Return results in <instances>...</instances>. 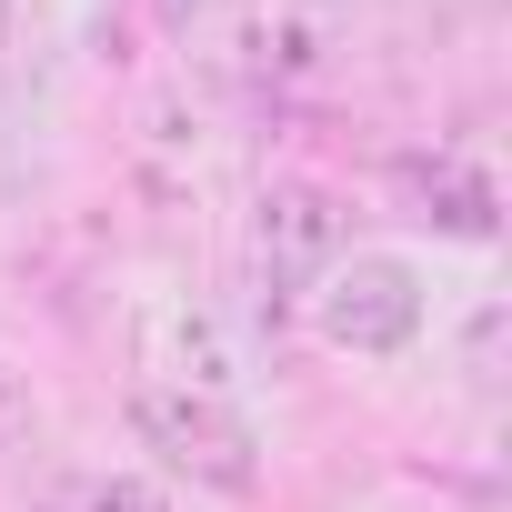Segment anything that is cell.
Masks as SVG:
<instances>
[{"mask_svg":"<svg viewBox=\"0 0 512 512\" xmlns=\"http://www.w3.org/2000/svg\"><path fill=\"white\" fill-rule=\"evenodd\" d=\"M302 322L322 332V352H342V362H402L412 342H422V322H432V282H422V262L412 251H342V262L302 292Z\"/></svg>","mask_w":512,"mask_h":512,"instance_id":"cell-1","label":"cell"},{"mask_svg":"<svg viewBox=\"0 0 512 512\" xmlns=\"http://www.w3.org/2000/svg\"><path fill=\"white\" fill-rule=\"evenodd\" d=\"M131 432L161 472L251 502L262 492V422L241 412V392H171V382H131Z\"/></svg>","mask_w":512,"mask_h":512,"instance_id":"cell-2","label":"cell"},{"mask_svg":"<svg viewBox=\"0 0 512 512\" xmlns=\"http://www.w3.org/2000/svg\"><path fill=\"white\" fill-rule=\"evenodd\" d=\"M342 251H352V201L332 181L292 171V181H272L262 201H251V262H262V292L282 312H302V292L342 262Z\"/></svg>","mask_w":512,"mask_h":512,"instance_id":"cell-3","label":"cell"},{"mask_svg":"<svg viewBox=\"0 0 512 512\" xmlns=\"http://www.w3.org/2000/svg\"><path fill=\"white\" fill-rule=\"evenodd\" d=\"M131 382L241 392V362H231V332H221L191 292H141V302H131Z\"/></svg>","mask_w":512,"mask_h":512,"instance_id":"cell-4","label":"cell"},{"mask_svg":"<svg viewBox=\"0 0 512 512\" xmlns=\"http://www.w3.org/2000/svg\"><path fill=\"white\" fill-rule=\"evenodd\" d=\"M382 191L402 201V221H422V231H442V241H492V231H502V181H492L462 141L392 151Z\"/></svg>","mask_w":512,"mask_h":512,"instance_id":"cell-5","label":"cell"},{"mask_svg":"<svg viewBox=\"0 0 512 512\" xmlns=\"http://www.w3.org/2000/svg\"><path fill=\"white\" fill-rule=\"evenodd\" d=\"M332 51H342V0H262L251 31H241V61H251V81H262V91L322 81Z\"/></svg>","mask_w":512,"mask_h":512,"instance_id":"cell-6","label":"cell"},{"mask_svg":"<svg viewBox=\"0 0 512 512\" xmlns=\"http://www.w3.org/2000/svg\"><path fill=\"white\" fill-rule=\"evenodd\" d=\"M31 512H171V492L141 462H71L31 492Z\"/></svg>","mask_w":512,"mask_h":512,"instance_id":"cell-7","label":"cell"},{"mask_svg":"<svg viewBox=\"0 0 512 512\" xmlns=\"http://www.w3.org/2000/svg\"><path fill=\"white\" fill-rule=\"evenodd\" d=\"M31 432H41V392H31V372L11 352H0V452H21Z\"/></svg>","mask_w":512,"mask_h":512,"instance_id":"cell-8","label":"cell"},{"mask_svg":"<svg viewBox=\"0 0 512 512\" xmlns=\"http://www.w3.org/2000/svg\"><path fill=\"white\" fill-rule=\"evenodd\" d=\"M462 372H472V382L502 372V302H482V312L462 322Z\"/></svg>","mask_w":512,"mask_h":512,"instance_id":"cell-9","label":"cell"},{"mask_svg":"<svg viewBox=\"0 0 512 512\" xmlns=\"http://www.w3.org/2000/svg\"><path fill=\"white\" fill-rule=\"evenodd\" d=\"M11 11H21V0H0V41H11Z\"/></svg>","mask_w":512,"mask_h":512,"instance_id":"cell-10","label":"cell"},{"mask_svg":"<svg viewBox=\"0 0 512 512\" xmlns=\"http://www.w3.org/2000/svg\"><path fill=\"white\" fill-rule=\"evenodd\" d=\"M402 512H422V502H402Z\"/></svg>","mask_w":512,"mask_h":512,"instance_id":"cell-11","label":"cell"}]
</instances>
